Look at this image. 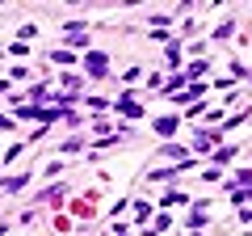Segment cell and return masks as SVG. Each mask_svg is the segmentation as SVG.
Instances as JSON below:
<instances>
[{"mask_svg":"<svg viewBox=\"0 0 252 236\" xmlns=\"http://www.w3.org/2000/svg\"><path fill=\"white\" fill-rule=\"evenodd\" d=\"M84 72H89L93 80H109V55L105 51H89L84 55Z\"/></svg>","mask_w":252,"mask_h":236,"instance_id":"obj_1","label":"cell"},{"mask_svg":"<svg viewBox=\"0 0 252 236\" xmlns=\"http://www.w3.org/2000/svg\"><path fill=\"white\" fill-rule=\"evenodd\" d=\"M219 144H223V135H219V131H206V127H202V131H198V139H193V152H215Z\"/></svg>","mask_w":252,"mask_h":236,"instance_id":"obj_2","label":"cell"},{"mask_svg":"<svg viewBox=\"0 0 252 236\" xmlns=\"http://www.w3.org/2000/svg\"><path fill=\"white\" fill-rule=\"evenodd\" d=\"M109 110H118V114H126V118H139V114H143V106H139V101L130 97V93H122V97H118Z\"/></svg>","mask_w":252,"mask_h":236,"instance_id":"obj_3","label":"cell"},{"mask_svg":"<svg viewBox=\"0 0 252 236\" xmlns=\"http://www.w3.org/2000/svg\"><path fill=\"white\" fill-rule=\"evenodd\" d=\"M59 84H63V93H67V97H80V89H84V80H80L76 72H63Z\"/></svg>","mask_w":252,"mask_h":236,"instance_id":"obj_4","label":"cell"},{"mask_svg":"<svg viewBox=\"0 0 252 236\" xmlns=\"http://www.w3.org/2000/svg\"><path fill=\"white\" fill-rule=\"evenodd\" d=\"M63 198H67V186H51V190H46L34 207H55V202H63Z\"/></svg>","mask_w":252,"mask_h":236,"instance_id":"obj_5","label":"cell"},{"mask_svg":"<svg viewBox=\"0 0 252 236\" xmlns=\"http://www.w3.org/2000/svg\"><path fill=\"white\" fill-rule=\"evenodd\" d=\"M185 202H189V194L177 190V186H168V190H164V198H160V207H185Z\"/></svg>","mask_w":252,"mask_h":236,"instance_id":"obj_6","label":"cell"},{"mask_svg":"<svg viewBox=\"0 0 252 236\" xmlns=\"http://www.w3.org/2000/svg\"><path fill=\"white\" fill-rule=\"evenodd\" d=\"M160 156H168V160H177V164H193V160H189V152H185L181 144H164Z\"/></svg>","mask_w":252,"mask_h":236,"instance_id":"obj_7","label":"cell"},{"mask_svg":"<svg viewBox=\"0 0 252 236\" xmlns=\"http://www.w3.org/2000/svg\"><path fill=\"white\" fill-rule=\"evenodd\" d=\"M206 76H210V64H206V59H193V64H189V72H185V80H206Z\"/></svg>","mask_w":252,"mask_h":236,"instance_id":"obj_8","label":"cell"},{"mask_svg":"<svg viewBox=\"0 0 252 236\" xmlns=\"http://www.w3.org/2000/svg\"><path fill=\"white\" fill-rule=\"evenodd\" d=\"M177 122H181L177 114H164V118H156L152 127H156V135H172V131H177Z\"/></svg>","mask_w":252,"mask_h":236,"instance_id":"obj_9","label":"cell"},{"mask_svg":"<svg viewBox=\"0 0 252 236\" xmlns=\"http://www.w3.org/2000/svg\"><path fill=\"white\" fill-rule=\"evenodd\" d=\"M193 207H198V211L189 215V228H202V224L210 219V202H193Z\"/></svg>","mask_w":252,"mask_h":236,"instance_id":"obj_10","label":"cell"},{"mask_svg":"<svg viewBox=\"0 0 252 236\" xmlns=\"http://www.w3.org/2000/svg\"><path fill=\"white\" fill-rule=\"evenodd\" d=\"M72 215H76V219H93V202H89V198L72 202Z\"/></svg>","mask_w":252,"mask_h":236,"instance_id":"obj_11","label":"cell"},{"mask_svg":"<svg viewBox=\"0 0 252 236\" xmlns=\"http://www.w3.org/2000/svg\"><path fill=\"white\" fill-rule=\"evenodd\" d=\"M235 160V148H219L215 152V169H223V164H231Z\"/></svg>","mask_w":252,"mask_h":236,"instance_id":"obj_12","label":"cell"},{"mask_svg":"<svg viewBox=\"0 0 252 236\" xmlns=\"http://www.w3.org/2000/svg\"><path fill=\"white\" fill-rule=\"evenodd\" d=\"M231 34H235V21L227 17V21H223V26H219V30H215L210 38H215V42H223V38H231Z\"/></svg>","mask_w":252,"mask_h":236,"instance_id":"obj_13","label":"cell"},{"mask_svg":"<svg viewBox=\"0 0 252 236\" xmlns=\"http://www.w3.org/2000/svg\"><path fill=\"white\" fill-rule=\"evenodd\" d=\"M181 59H185V55H181V42H168V64L181 68Z\"/></svg>","mask_w":252,"mask_h":236,"instance_id":"obj_14","label":"cell"},{"mask_svg":"<svg viewBox=\"0 0 252 236\" xmlns=\"http://www.w3.org/2000/svg\"><path fill=\"white\" fill-rule=\"evenodd\" d=\"M51 59H55V64H67V68L76 64V55H72V51H51Z\"/></svg>","mask_w":252,"mask_h":236,"instance_id":"obj_15","label":"cell"},{"mask_svg":"<svg viewBox=\"0 0 252 236\" xmlns=\"http://www.w3.org/2000/svg\"><path fill=\"white\" fill-rule=\"evenodd\" d=\"M202 182H219V177H223V169H215V164H206V173H198Z\"/></svg>","mask_w":252,"mask_h":236,"instance_id":"obj_16","label":"cell"},{"mask_svg":"<svg viewBox=\"0 0 252 236\" xmlns=\"http://www.w3.org/2000/svg\"><path fill=\"white\" fill-rule=\"evenodd\" d=\"M147 215H152V202H135V219H139V224H143Z\"/></svg>","mask_w":252,"mask_h":236,"instance_id":"obj_17","label":"cell"},{"mask_svg":"<svg viewBox=\"0 0 252 236\" xmlns=\"http://www.w3.org/2000/svg\"><path fill=\"white\" fill-rule=\"evenodd\" d=\"M30 38H38V26H21V34H17V42H30Z\"/></svg>","mask_w":252,"mask_h":236,"instance_id":"obj_18","label":"cell"},{"mask_svg":"<svg viewBox=\"0 0 252 236\" xmlns=\"http://www.w3.org/2000/svg\"><path fill=\"white\" fill-rule=\"evenodd\" d=\"M139 76H143V68H126V72H122V80H126V84H135Z\"/></svg>","mask_w":252,"mask_h":236,"instance_id":"obj_19","label":"cell"},{"mask_svg":"<svg viewBox=\"0 0 252 236\" xmlns=\"http://www.w3.org/2000/svg\"><path fill=\"white\" fill-rule=\"evenodd\" d=\"M235 219L240 224H252V207H235Z\"/></svg>","mask_w":252,"mask_h":236,"instance_id":"obj_20","label":"cell"},{"mask_svg":"<svg viewBox=\"0 0 252 236\" xmlns=\"http://www.w3.org/2000/svg\"><path fill=\"white\" fill-rule=\"evenodd\" d=\"M193 236H202V232H193Z\"/></svg>","mask_w":252,"mask_h":236,"instance_id":"obj_21","label":"cell"}]
</instances>
